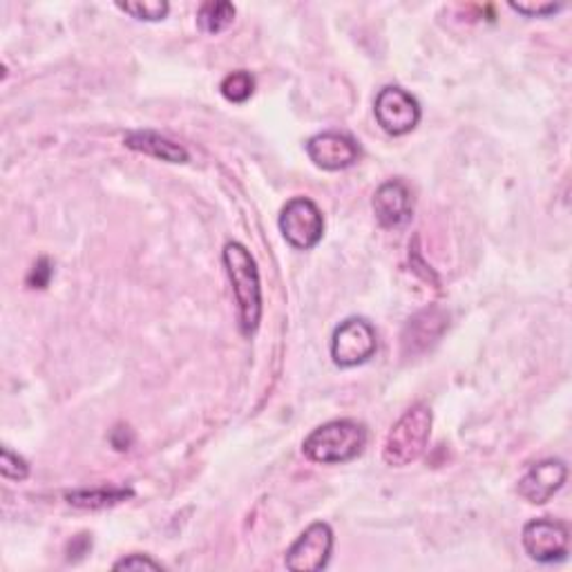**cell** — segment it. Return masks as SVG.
Returning <instances> with one entry per match:
<instances>
[{"label":"cell","instance_id":"obj_12","mask_svg":"<svg viewBox=\"0 0 572 572\" xmlns=\"http://www.w3.org/2000/svg\"><path fill=\"white\" fill-rule=\"evenodd\" d=\"M445 327H447V316L438 307L419 311L405 324V331H403V350H405V354L414 356V354H421V352L430 350L434 342L443 335Z\"/></svg>","mask_w":572,"mask_h":572},{"label":"cell","instance_id":"obj_2","mask_svg":"<svg viewBox=\"0 0 572 572\" xmlns=\"http://www.w3.org/2000/svg\"><path fill=\"white\" fill-rule=\"evenodd\" d=\"M367 445V427L358 421L342 419L331 421L318 430H313L305 443L302 451L309 461L322 466L350 464L363 454Z\"/></svg>","mask_w":572,"mask_h":572},{"label":"cell","instance_id":"obj_10","mask_svg":"<svg viewBox=\"0 0 572 572\" xmlns=\"http://www.w3.org/2000/svg\"><path fill=\"white\" fill-rule=\"evenodd\" d=\"M565 477H568L565 464L557 459H548L533 466L519 481L517 490L528 503L544 505L563 488Z\"/></svg>","mask_w":572,"mask_h":572},{"label":"cell","instance_id":"obj_18","mask_svg":"<svg viewBox=\"0 0 572 572\" xmlns=\"http://www.w3.org/2000/svg\"><path fill=\"white\" fill-rule=\"evenodd\" d=\"M0 474L10 481H25L30 477V466L23 456L14 454L10 447L0 451Z\"/></svg>","mask_w":572,"mask_h":572},{"label":"cell","instance_id":"obj_1","mask_svg":"<svg viewBox=\"0 0 572 572\" xmlns=\"http://www.w3.org/2000/svg\"><path fill=\"white\" fill-rule=\"evenodd\" d=\"M228 279L233 284V296L238 302L240 329L249 338L258 331L262 320V286L260 271L249 253V249L240 242H228L221 253Z\"/></svg>","mask_w":572,"mask_h":572},{"label":"cell","instance_id":"obj_8","mask_svg":"<svg viewBox=\"0 0 572 572\" xmlns=\"http://www.w3.org/2000/svg\"><path fill=\"white\" fill-rule=\"evenodd\" d=\"M333 550V533L327 524L309 526L286 552V568L296 572H316L327 568Z\"/></svg>","mask_w":572,"mask_h":572},{"label":"cell","instance_id":"obj_20","mask_svg":"<svg viewBox=\"0 0 572 572\" xmlns=\"http://www.w3.org/2000/svg\"><path fill=\"white\" fill-rule=\"evenodd\" d=\"M163 565L148 554H130L122 561L114 563V570H161Z\"/></svg>","mask_w":572,"mask_h":572},{"label":"cell","instance_id":"obj_4","mask_svg":"<svg viewBox=\"0 0 572 572\" xmlns=\"http://www.w3.org/2000/svg\"><path fill=\"white\" fill-rule=\"evenodd\" d=\"M279 231L294 249L309 251L322 240L324 217L309 197H294L282 208Z\"/></svg>","mask_w":572,"mask_h":572},{"label":"cell","instance_id":"obj_9","mask_svg":"<svg viewBox=\"0 0 572 572\" xmlns=\"http://www.w3.org/2000/svg\"><path fill=\"white\" fill-rule=\"evenodd\" d=\"M309 159L329 173L352 168L361 159V146L342 133H320L307 141Z\"/></svg>","mask_w":572,"mask_h":572},{"label":"cell","instance_id":"obj_16","mask_svg":"<svg viewBox=\"0 0 572 572\" xmlns=\"http://www.w3.org/2000/svg\"><path fill=\"white\" fill-rule=\"evenodd\" d=\"M219 92H221V96H224L226 101H231V103H244V101H249V99L253 96V92H255V79H253L249 72L238 70V72L228 75V77L221 81Z\"/></svg>","mask_w":572,"mask_h":572},{"label":"cell","instance_id":"obj_3","mask_svg":"<svg viewBox=\"0 0 572 572\" xmlns=\"http://www.w3.org/2000/svg\"><path fill=\"white\" fill-rule=\"evenodd\" d=\"M432 423L434 416L425 403L412 405L387 434L382 447L385 464L391 468H405L419 461L430 443Z\"/></svg>","mask_w":572,"mask_h":572},{"label":"cell","instance_id":"obj_17","mask_svg":"<svg viewBox=\"0 0 572 572\" xmlns=\"http://www.w3.org/2000/svg\"><path fill=\"white\" fill-rule=\"evenodd\" d=\"M117 8L126 14H130L133 19L148 21V23L165 19V14L170 10L165 0H146V3H144V0H139V3H117Z\"/></svg>","mask_w":572,"mask_h":572},{"label":"cell","instance_id":"obj_15","mask_svg":"<svg viewBox=\"0 0 572 572\" xmlns=\"http://www.w3.org/2000/svg\"><path fill=\"white\" fill-rule=\"evenodd\" d=\"M236 21V5L224 3V0H210L204 3L197 12V23L206 34H219L226 27H231Z\"/></svg>","mask_w":572,"mask_h":572},{"label":"cell","instance_id":"obj_21","mask_svg":"<svg viewBox=\"0 0 572 572\" xmlns=\"http://www.w3.org/2000/svg\"><path fill=\"white\" fill-rule=\"evenodd\" d=\"M49 277H52V264L47 258H41L34 264L32 273L27 275V284L32 286V289H45V286L49 284Z\"/></svg>","mask_w":572,"mask_h":572},{"label":"cell","instance_id":"obj_14","mask_svg":"<svg viewBox=\"0 0 572 572\" xmlns=\"http://www.w3.org/2000/svg\"><path fill=\"white\" fill-rule=\"evenodd\" d=\"M135 492L130 488H92V490H75L68 492L66 499L70 505L81 510H105L133 499Z\"/></svg>","mask_w":572,"mask_h":572},{"label":"cell","instance_id":"obj_13","mask_svg":"<svg viewBox=\"0 0 572 572\" xmlns=\"http://www.w3.org/2000/svg\"><path fill=\"white\" fill-rule=\"evenodd\" d=\"M124 144L130 150L144 152L148 157H155V159H161L168 163H186L191 159V155L184 146L175 144L173 139H168L159 133H152V130H133L124 137Z\"/></svg>","mask_w":572,"mask_h":572},{"label":"cell","instance_id":"obj_6","mask_svg":"<svg viewBox=\"0 0 572 572\" xmlns=\"http://www.w3.org/2000/svg\"><path fill=\"white\" fill-rule=\"evenodd\" d=\"M374 112L378 126L391 137H403L412 133L421 122V103L408 90L398 85H387L378 92Z\"/></svg>","mask_w":572,"mask_h":572},{"label":"cell","instance_id":"obj_7","mask_svg":"<svg viewBox=\"0 0 572 572\" xmlns=\"http://www.w3.org/2000/svg\"><path fill=\"white\" fill-rule=\"evenodd\" d=\"M524 548L539 563L561 561L570 548V528L557 519H535L524 528Z\"/></svg>","mask_w":572,"mask_h":572},{"label":"cell","instance_id":"obj_11","mask_svg":"<svg viewBox=\"0 0 572 572\" xmlns=\"http://www.w3.org/2000/svg\"><path fill=\"white\" fill-rule=\"evenodd\" d=\"M412 210H414V197L405 182L389 180L374 195V213L385 228L405 224L412 217Z\"/></svg>","mask_w":572,"mask_h":572},{"label":"cell","instance_id":"obj_22","mask_svg":"<svg viewBox=\"0 0 572 572\" xmlns=\"http://www.w3.org/2000/svg\"><path fill=\"white\" fill-rule=\"evenodd\" d=\"M112 434H117V436H110L114 449H119V451L130 449V445H133V441H135V434H133L130 427H117Z\"/></svg>","mask_w":572,"mask_h":572},{"label":"cell","instance_id":"obj_5","mask_svg":"<svg viewBox=\"0 0 572 572\" xmlns=\"http://www.w3.org/2000/svg\"><path fill=\"white\" fill-rule=\"evenodd\" d=\"M378 350L376 329L363 318L342 322L331 338V358L338 367H358L367 363Z\"/></svg>","mask_w":572,"mask_h":572},{"label":"cell","instance_id":"obj_19","mask_svg":"<svg viewBox=\"0 0 572 572\" xmlns=\"http://www.w3.org/2000/svg\"><path fill=\"white\" fill-rule=\"evenodd\" d=\"M510 10L519 12L528 19H546V16L563 10V5L561 3H535V0H533V3H510Z\"/></svg>","mask_w":572,"mask_h":572}]
</instances>
